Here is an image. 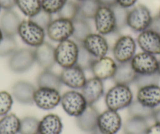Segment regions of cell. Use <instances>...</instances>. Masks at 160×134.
I'll use <instances>...</instances> for the list:
<instances>
[{
  "instance_id": "1",
  "label": "cell",
  "mask_w": 160,
  "mask_h": 134,
  "mask_svg": "<svg viewBox=\"0 0 160 134\" xmlns=\"http://www.w3.org/2000/svg\"><path fill=\"white\" fill-rule=\"evenodd\" d=\"M133 93L130 86L123 84H115L108 90L104 102L108 109L118 112L127 108L133 102Z\"/></svg>"
},
{
  "instance_id": "2",
  "label": "cell",
  "mask_w": 160,
  "mask_h": 134,
  "mask_svg": "<svg viewBox=\"0 0 160 134\" xmlns=\"http://www.w3.org/2000/svg\"><path fill=\"white\" fill-rule=\"evenodd\" d=\"M18 35L24 43L32 48H35L45 42L46 29L31 19L22 20L18 27Z\"/></svg>"
},
{
  "instance_id": "3",
  "label": "cell",
  "mask_w": 160,
  "mask_h": 134,
  "mask_svg": "<svg viewBox=\"0 0 160 134\" xmlns=\"http://www.w3.org/2000/svg\"><path fill=\"white\" fill-rule=\"evenodd\" d=\"M79 50V44L74 39L64 40L58 42L55 47V61L62 68L72 67L76 64Z\"/></svg>"
},
{
  "instance_id": "4",
  "label": "cell",
  "mask_w": 160,
  "mask_h": 134,
  "mask_svg": "<svg viewBox=\"0 0 160 134\" xmlns=\"http://www.w3.org/2000/svg\"><path fill=\"white\" fill-rule=\"evenodd\" d=\"M150 10L143 4H136L129 9L127 13V27L135 32H143L149 28L152 21Z\"/></svg>"
},
{
  "instance_id": "5",
  "label": "cell",
  "mask_w": 160,
  "mask_h": 134,
  "mask_svg": "<svg viewBox=\"0 0 160 134\" xmlns=\"http://www.w3.org/2000/svg\"><path fill=\"white\" fill-rule=\"evenodd\" d=\"M137 41L131 35H120L112 47V54L114 60L118 64L130 62L136 54Z\"/></svg>"
},
{
  "instance_id": "6",
  "label": "cell",
  "mask_w": 160,
  "mask_h": 134,
  "mask_svg": "<svg viewBox=\"0 0 160 134\" xmlns=\"http://www.w3.org/2000/svg\"><path fill=\"white\" fill-rule=\"evenodd\" d=\"M93 20L98 33L106 36L118 32L115 13L112 7L100 6Z\"/></svg>"
},
{
  "instance_id": "7",
  "label": "cell",
  "mask_w": 160,
  "mask_h": 134,
  "mask_svg": "<svg viewBox=\"0 0 160 134\" xmlns=\"http://www.w3.org/2000/svg\"><path fill=\"white\" fill-rule=\"evenodd\" d=\"M61 104L66 114L77 118L88 107L87 101L81 92L72 89L61 95Z\"/></svg>"
},
{
  "instance_id": "8",
  "label": "cell",
  "mask_w": 160,
  "mask_h": 134,
  "mask_svg": "<svg viewBox=\"0 0 160 134\" xmlns=\"http://www.w3.org/2000/svg\"><path fill=\"white\" fill-rule=\"evenodd\" d=\"M35 63L34 50L30 48L18 49L10 56L8 67L14 73H24L32 68Z\"/></svg>"
},
{
  "instance_id": "9",
  "label": "cell",
  "mask_w": 160,
  "mask_h": 134,
  "mask_svg": "<svg viewBox=\"0 0 160 134\" xmlns=\"http://www.w3.org/2000/svg\"><path fill=\"white\" fill-rule=\"evenodd\" d=\"M73 21L58 17L51 21L46 28V33L49 39L55 42H60L68 39L73 35Z\"/></svg>"
},
{
  "instance_id": "10",
  "label": "cell",
  "mask_w": 160,
  "mask_h": 134,
  "mask_svg": "<svg viewBox=\"0 0 160 134\" xmlns=\"http://www.w3.org/2000/svg\"><path fill=\"white\" fill-rule=\"evenodd\" d=\"M59 90L52 88L38 87L34 93V104L42 110H52L61 104Z\"/></svg>"
},
{
  "instance_id": "11",
  "label": "cell",
  "mask_w": 160,
  "mask_h": 134,
  "mask_svg": "<svg viewBox=\"0 0 160 134\" xmlns=\"http://www.w3.org/2000/svg\"><path fill=\"white\" fill-rule=\"evenodd\" d=\"M122 126V118L115 111L107 109L99 114L98 132L100 134H116Z\"/></svg>"
},
{
  "instance_id": "12",
  "label": "cell",
  "mask_w": 160,
  "mask_h": 134,
  "mask_svg": "<svg viewBox=\"0 0 160 134\" xmlns=\"http://www.w3.org/2000/svg\"><path fill=\"white\" fill-rule=\"evenodd\" d=\"M80 44L95 58L107 56L108 53L109 44L105 36L98 32H91Z\"/></svg>"
},
{
  "instance_id": "13",
  "label": "cell",
  "mask_w": 160,
  "mask_h": 134,
  "mask_svg": "<svg viewBox=\"0 0 160 134\" xmlns=\"http://www.w3.org/2000/svg\"><path fill=\"white\" fill-rule=\"evenodd\" d=\"M130 64L138 75H147L156 73L158 60L155 55L142 51L133 56Z\"/></svg>"
},
{
  "instance_id": "14",
  "label": "cell",
  "mask_w": 160,
  "mask_h": 134,
  "mask_svg": "<svg viewBox=\"0 0 160 134\" xmlns=\"http://www.w3.org/2000/svg\"><path fill=\"white\" fill-rule=\"evenodd\" d=\"M117 66L118 63L114 58L104 56L100 58H95L90 70L91 71L93 77L104 81L113 78L116 72Z\"/></svg>"
},
{
  "instance_id": "15",
  "label": "cell",
  "mask_w": 160,
  "mask_h": 134,
  "mask_svg": "<svg viewBox=\"0 0 160 134\" xmlns=\"http://www.w3.org/2000/svg\"><path fill=\"white\" fill-rule=\"evenodd\" d=\"M60 77L63 85L75 90L82 89L87 80L85 71L76 64L67 68H63Z\"/></svg>"
},
{
  "instance_id": "16",
  "label": "cell",
  "mask_w": 160,
  "mask_h": 134,
  "mask_svg": "<svg viewBox=\"0 0 160 134\" xmlns=\"http://www.w3.org/2000/svg\"><path fill=\"white\" fill-rule=\"evenodd\" d=\"M136 41L143 52L155 56L160 55V35L151 29L140 32Z\"/></svg>"
},
{
  "instance_id": "17",
  "label": "cell",
  "mask_w": 160,
  "mask_h": 134,
  "mask_svg": "<svg viewBox=\"0 0 160 134\" xmlns=\"http://www.w3.org/2000/svg\"><path fill=\"white\" fill-rule=\"evenodd\" d=\"M34 54L35 62L43 70H50L56 64L55 47L47 42L34 48Z\"/></svg>"
},
{
  "instance_id": "18",
  "label": "cell",
  "mask_w": 160,
  "mask_h": 134,
  "mask_svg": "<svg viewBox=\"0 0 160 134\" xmlns=\"http://www.w3.org/2000/svg\"><path fill=\"white\" fill-rule=\"evenodd\" d=\"M99 112L93 105H88L83 113L75 118L76 125L80 130L85 132H98V120Z\"/></svg>"
},
{
  "instance_id": "19",
  "label": "cell",
  "mask_w": 160,
  "mask_h": 134,
  "mask_svg": "<svg viewBox=\"0 0 160 134\" xmlns=\"http://www.w3.org/2000/svg\"><path fill=\"white\" fill-rule=\"evenodd\" d=\"M81 90V93L85 97L88 105H93L104 95V83L102 80L93 77L87 80Z\"/></svg>"
},
{
  "instance_id": "20",
  "label": "cell",
  "mask_w": 160,
  "mask_h": 134,
  "mask_svg": "<svg viewBox=\"0 0 160 134\" xmlns=\"http://www.w3.org/2000/svg\"><path fill=\"white\" fill-rule=\"evenodd\" d=\"M137 101L148 107L156 108L160 105L159 85H151L138 88Z\"/></svg>"
},
{
  "instance_id": "21",
  "label": "cell",
  "mask_w": 160,
  "mask_h": 134,
  "mask_svg": "<svg viewBox=\"0 0 160 134\" xmlns=\"http://www.w3.org/2000/svg\"><path fill=\"white\" fill-rule=\"evenodd\" d=\"M35 88L27 81H18L12 87V96L22 104H34L33 97Z\"/></svg>"
},
{
  "instance_id": "22",
  "label": "cell",
  "mask_w": 160,
  "mask_h": 134,
  "mask_svg": "<svg viewBox=\"0 0 160 134\" xmlns=\"http://www.w3.org/2000/svg\"><path fill=\"white\" fill-rule=\"evenodd\" d=\"M21 21L19 15L13 10H4L0 17V28L2 29L4 35L15 36L18 35Z\"/></svg>"
},
{
  "instance_id": "23",
  "label": "cell",
  "mask_w": 160,
  "mask_h": 134,
  "mask_svg": "<svg viewBox=\"0 0 160 134\" xmlns=\"http://www.w3.org/2000/svg\"><path fill=\"white\" fill-rule=\"evenodd\" d=\"M62 129V120L55 114H48L39 121L38 134H61Z\"/></svg>"
},
{
  "instance_id": "24",
  "label": "cell",
  "mask_w": 160,
  "mask_h": 134,
  "mask_svg": "<svg viewBox=\"0 0 160 134\" xmlns=\"http://www.w3.org/2000/svg\"><path fill=\"white\" fill-rule=\"evenodd\" d=\"M138 74L132 67L130 62L118 64L116 72L114 75L113 79L115 84H123L130 86L134 83Z\"/></svg>"
},
{
  "instance_id": "25",
  "label": "cell",
  "mask_w": 160,
  "mask_h": 134,
  "mask_svg": "<svg viewBox=\"0 0 160 134\" xmlns=\"http://www.w3.org/2000/svg\"><path fill=\"white\" fill-rule=\"evenodd\" d=\"M62 85L60 75L54 73L51 70H43L37 78L38 87L52 88L60 91Z\"/></svg>"
},
{
  "instance_id": "26",
  "label": "cell",
  "mask_w": 160,
  "mask_h": 134,
  "mask_svg": "<svg viewBox=\"0 0 160 134\" xmlns=\"http://www.w3.org/2000/svg\"><path fill=\"white\" fill-rule=\"evenodd\" d=\"M21 119L15 114L9 113L0 119V134L19 133Z\"/></svg>"
},
{
  "instance_id": "27",
  "label": "cell",
  "mask_w": 160,
  "mask_h": 134,
  "mask_svg": "<svg viewBox=\"0 0 160 134\" xmlns=\"http://www.w3.org/2000/svg\"><path fill=\"white\" fill-rule=\"evenodd\" d=\"M73 35L72 38L78 44L87 38V35L92 32L91 26L88 22V20L78 17L73 21Z\"/></svg>"
},
{
  "instance_id": "28",
  "label": "cell",
  "mask_w": 160,
  "mask_h": 134,
  "mask_svg": "<svg viewBox=\"0 0 160 134\" xmlns=\"http://www.w3.org/2000/svg\"><path fill=\"white\" fill-rule=\"evenodd\" d=\"M146 119L138 117H130L123 125L125 134H145L148 128Z\"/></svg>"
},
{
  "instance_id": "29",
  "label": "cell",
  "mask_w": 160,
  "mask_h": 134,
  "mask_svg": "<svg viewBox=\"0 0 160 134\" xmlns=\"http://www.w3.org/2000/svg\"><path fill=\"white\" fill-rule=\"evenodd\" d=\"M16 6L20 11L29 19L42 10L41 0H17Z\"/></svg>"
},
{
  "instance_id": "30",
  "label": "cell",
  "mask_w": 160,
  "mask_h": 134,
  "mask_svg": "<svg viewBox=\"0 0 160 134\" xmlns=\"http://www.w3.org/2000/svg\"><path fill=\"white\" fill-rule=\"evenodd\" d=\"M78 3V17L84 19H93L100 7L98 0H84Z\"/></svg>"
},
{
  "instance_id": "31",
  "label": "cell",
  "mask_w": 160,
  "mask_h": 134,
  "mask_svg": "<svg viewBox=\"0 0 160 134\" xmlns=\"http://www.w3.org/2000/svg\"><path fill=\"white\" fill-rule=\"evenodd\" d=\"M127 108H128L129 115L130 117H138V118H144L146 120L152 118L154 110H155V109L143 105L137 100L134 101H133V102Z\"/></svg>"
},
{
  "instance_id": "32",
  "label": "cell",
  "mask_w": 160,
  "mask_h": 134,
  "mask_svg": "<svg viewBox=\"0 0 160 134\" xmlns=\"http://www.w3.org/2000/svg\"><path fill=\"white\" fill-rule=\"evenodd\" d=\"M39 120L32 116H26L21 120L20 134H38Z\"/></svg>"
},
{
  "instance_id": "33",
  "label": "cell",
  "mask_w": 160,
  "mask_h": 134,
  "mask_svg": "<svg viewBox=\"0 0 160 134\" xmlns=\"http://www.w3.org/2000/svg\"><path fill=\"white\" fill-rule=\"evenodd\" d=\"M58 17L64 19L74 21L75 18L78 17V3L75 0H68L64 7L61 8L59 13H58Z\"/></svg>"
},
{
  "instance_id": "34",
  "label": "cell",
  "mask_w": 160,
  "mask_h": 134,
  "mask_svg": "<svg viewBox=\"0 0 160 134\" xmlns=\"http://www.w3.org/2000/svg\"><path fill=\"white\" fill-rule=\"evenodd\" d=\"M18 50V43L14 36L4 35L0 42V57H10Z\"/></svg>"
},
{
  "instance_id": "35",
  "label": "cell",
  "mask_w": 160,
  "mask_h": 134,
  "mask_svg": "<svg viewBox=\"0 0 160 134\" xmlns=\"http://www.w3.org/2000/svg\"><path fill=\"white\" fill-rule=\"evenodd\" d=\"M95 60L94 57L92 56L82 45L79 44V50H78V58H77L76 65L79 66L84 71L90 70L93 61Z\"/></svg>"
},
{
  "instance_id": "36",
  "label": "cell",
  "mask_w": 160,
  "mask_h": 134,
  "mask_svg": "<svg viewBox=\"0 0 160 134\" xmlns=\"http://www.w3.org/2000/svg\"><path fill=\"white\" fill-rule=\"evenodd\" d=\"M68 0H41L42 10L50 14H58Z\"/></svg>"
},
{
  "instance_id": "37",
  "label": "cell",
  "mask_w": 160,
  "mask_h": 134,
  "mask_svg": "<svg viewBox=\"0 0 160 134\" xmlns=\"http://www.w3.org/2000/svg\"><path fill=\"white\" fill-rule=\"evenodd\" d=\"M160 82V75L158 72L147 75H138L134 83L138 88L143 86H151V85H158Z\"/></svg>"
},
{
  "instance_id": "38",
  "label": "cell",
  "mask_w": 160,
  "mask_h": 134,
  "mask_svg": "<svg viewBox=\"0 0 160 134\" xmlns=\"http://www.w3.org/2000/svg\"><path fill=\"white\" fill-rule=\"evenodd\" d=\"M13 104V97L7 91H0V116L9 114Z\"/></svg>"
},
{
  "instance_id": "39",
  "label": "cell",
  "mask_w": 160,
  "mask_h": 134,
  "mask_svg": "<svg viewBox=\"0 0 160 134\" xmlns=\"http://www.w3.org/2000/svg\"><path fill=\"white\" fill-rule=\"evenodd\" d=\"M115 13V21H116L117 31L118 32L123 29L127 26V13H128V10L122 7H119L118 5H115V7H112Z\"/></svg>"
},
{
  "instance_id": "40",
  "label": "cell",
  "mask_w": 160,
  "mask_h": 134,
  "mask_svg": "<svg viewBox=\"0 0 160 134\" xmlns=\"http://www.w3.org/2000/svg\"><path fill=\"white\" fill-rule=\"evenodd\" d=\"M30 19L35 21L37 24H38L39 26L43 27L44 29H46L47 27V26L49 25V24L53 20V17H52L51 14L48 13L47 12L44 11V10H41L35 16H34L32 18H30Z\"/></svg>"
},
{
  "instance_id": "41",
  "label": "cell",
  "mask_w": 160,
  "mask_h": 134,
  "mask_svg": "<svg viewBox=\"0 0 160 134\" xmlns=\"http://www.w3.org/2000/svg\"><path fill=\"white\" fill-rule=\"evenodd\" d=\"M149 29L152 30L153 32H155V33H157L158 35H160V16L159 15H157V16L153 17L152 18V23H151V25L149 27Z\"/></svg>"
},
{
  "instance_id": "42",
  "label": "cell",
  "mask_w": 160,
  "mask_h": 134,
  "mask_svg": "<svg viewBox=\"0 0 160 134\" xmlns=\"http://www.w3.org/2000/svg\"><path fill=\"white\" fill-rule=\"evenodd\" d=\"M17 5V0H0V7L2 10H13Z\"/></svg>"
},
{
  "instance_id": "43",
  "label": "cell",
  "mask_w": 160,
  "mask_h": 134,
  "mask_svg": "<svg viewBox=\"0 0 160 134\" xmlns=\"http://www.w3.org/2000/svg\"><path fill=\"white\" fill-rule=\"evenodd\" d=\"M138 0H117V5L129 10L137 4Z\"/></svg>"
},
{
  "instance_id": "44",
  "label": "cell",
  "mask_w": 160,
  "mask_h": 134,
  "mask_svg": "<svg viewBox=\"0 0 160 134\" xmlns=\"http://www.w3.org/2000/svg\"><path fill=\"white\" fill-rule=\"evenodd\" d=\"M145 134H160V123L155 122L149 126Z\"/></svg>"
},
{
  "instance_id": "45",
  "label": "cell",
  "mask_w": 160,
  "mask_h": 134,
  "mask_svg": "<svg viewBox=\"0 0 160 134\" xmlns=\"http://www.w3.org/2000/svg\"><path fill=\"white\" fill-rule=\"evenodd\" d=\"M100 6H105V7H113L117 5V0H98Z\"/></svg>"
},
{
  "instance_id": "46",
  "label": "cell",
  "mask_w": 160,
  "mask_h": 134,
  "mask_svg": "<svg viewBox=\"0 0 160 134\" xmlns=\"http://www.w3.org/2000/svg\"><path fill=\"white\" fill-rule=\"evenodd\" d=\"M152 118H153V120L155 121V122L160 123V107L159 108H157L154 110Z\"/></svg>"
},
{
  "instance_id": "47",
  "label": "cell",
  "mask_w": 160,
  "mask_h": 134,
  "mask_svg": "<svg viewBox=\"0 0 160 134\" xmlns=\"http://www.w3.org/2000/svg\"><path fill=\"white\" fill-rule=\"evenodd\" d=\"M3 37H4L3 32H2V29L0 28V42L2 41V38H3Z\"/></svg>"
},
{
  "instance_id": "48",
  "label": "cell",
  "mask_w": 160,
  "mask_h": 134,
  "mask_svg": "<svg viewBox=\"0 0 160 134\" xmlns=\"http://www.w3.org/2000/svg\"><path fill=\"white\" fill-rule=\"evenodd\" d=\"M157 72L158 75H160V60H158V69H157Z\"/></svg>"
},
{
  "instance_id": "49",
  "label": "cell",
  "mask_w": 160,
  "mask_h": 134,
  "mask_svg": "<svg viewBox=\"0 0 160 134\" xmlns=\"http://www.w3.org/2000/svg\"><path fill=\"white\" fill-rule=\"evenodd\" d=\"M76 2H82V1H84V0H75Z\"/></svg>"
},
{
  "instance_id": "50",
  "label": "cell",
  "mask_w": 160,
  "mask_h": 134,
  "mask_svg": "<svg viewBox=\"0 0 160 134\" xmlns=\"http://www.w3.org/2000/svg\"><path fill=\"white\" fill-rule=\"evenodd\" d=\"M158 15H159V16H160V9H159V13H158Z\"/></svg>"
},
{
  "instance_id": "51",
  "label": "cell",
  "mask_w": 160,
  "mask_h": 134,
  "mask_svg": "<svg viewBox=\"0 0 160 134\" xmlns=\"http://www.w3.org/2000/svg\"><path fill=\"white\" fill-rule=\"evenodd\" d=\"M1 10H2V8H1V7H0V12H1Z\"/></svg>"
}]
</instances>
